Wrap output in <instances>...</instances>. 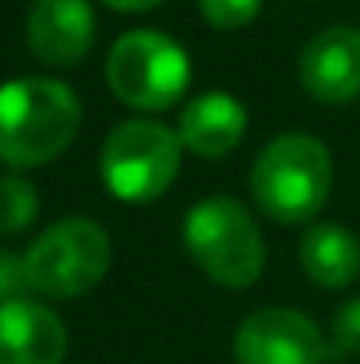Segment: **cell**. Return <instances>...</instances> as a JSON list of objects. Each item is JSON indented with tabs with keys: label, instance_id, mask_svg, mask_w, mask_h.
<instances>
[{
	"label": "cell",
	"instance_id": "cell-1",
	"mask_svg": "<svg viewBox=\"0 0 360 364\" xmlns=\"http://www.w3.org/2000/svg\"><path fill=\"white\" fill-rule=\"evenodd\" d=\"M82 127V103L57 78H11L0 85V163L25 170L57 159Z\"/></svg>",
	"mask_w": 360,
	"mask_h": 364
},
{
	"label": "cell",
	"instance_id": "cell-2",
	"mask_svg": "<svg viewBox=\"0 0 360 364\" xmlns=\"http://www.w3.org/2000/svg\"><path fill=\"white\" fill-rule=\"evenodd\" d=\"M332 191V156L322 138L286 131L272 138L251 166L254 205L286 227L311 223Z\"/></svg>",
	"mask_w": 360,
	"mask_h": 364
},
{
	"label": "cell",
	"instance_id": "cell-3",
	"mask_svg": "<svg viewBox=\"0 0 360 364\" xmlns=\"http://www.w3.org/2000/svg\"><path fill=\"white\" fill-rule=\"evenodd\" d=\"M184 247L219 287L244 290L265 272V237L234 195H209L184 216Z\"/></svg>",
	"mask_w": 360,
	"mask_h": 364
},
{
	"label": "cell",
	"instance_id": "cell-4",
	"mask_svg": "<svg viewBox=\"0 0 360 364\" xmlns=\"http://www.w3.org/2000/svg\"><path fill=\"white\" fill-rule=\"evenodd\" d=\"M114 262L110 234L89 216H67L46 227L25 251L28 290L53 301L85 297L103 283Z\"/></svg>",
	"mask_w": 360,
	"mask_h": 364
},
{
	"label": "cell",
	"instance_id": "cell-5",
	"mask_svg": "<svg viewBox=\"0 0 360 364\" xmlns=\"http://www.w3.org/2000/svg\"><path fill=\"white\" fill-rule=\"evenodd\" d=\"M184 141L163 121L134 117L117 124L99 152V173L107 191L127 205H148L166 195L180 173Z\"/></svg>",
	"mask_w": 360,
	"mask_h": 364
},
{
	"label": "cell",
	"instance_id": "cell-6",
	"mask_svg": "<svg viewBox=\"0 0 360 364\" xmlns=\"http://www.w3.org/2000/svg\"><path fill=\"white\" fill-rule=\"evenodd\" d=\"M107 85L131 110H170L191 85L187 50L159 28H131L110 46Z\"/></svg>",
	"mask_w": 360,
	"mask_h": 364
},
{
	"label": "cell",
	"instance_id": "cell-7",
	"mask_svg": "<svg viewBox=\"0 0 360 364\" xmlns=\"http://www.w3.org/2000/svg\"><path fill=\"white\" fill-rule=\"evenodd\" d=\"M234 358L237 364H325L329 340L297 308H261L237 326Z\"/></svg>",
	"mask_w": 360,
	"mask_h": 364
},
{
	"label": "cell",
	"instance_id": "cell-8",
	"mask_svg": "<svg viewBox=\"0 0 360 364\" xmlns=\"http://www.w3.org/2000/svg\"><path fill=\"white\" fill-rule=\"evenodd\" d=\"M25 36L46 68H75L96 43V11L89 0H32Z\"/></svg>",
	"mask_w": 360,
	"mask_h": 364
},
{
	"label": "cell",
	"instance_id": "cell-9",
	"mask_svg": "<svg viewBox=\"0 0 360 364\" xmlns=\"http://www.w3.org/2000/svg\"><path fill=\"white\" fill-rule=\"evenodd\" d=\"M300 85L318 103H350L360 96V28H322L300 53Z\"/></svg>",
	"mask_w": 360,
	"mask_h": 364
},
{
	"label": "cell",
	"instance_id": "cell-10",
	"mask_svg": "<svg viewBox=\"0 0 360 364\" xmlns=\"http://www.w3.org/2000/svg\"><path fill=\"white\" fill-rule=\"evenodd\" d=\"M67 326L32 297L0 304V364H64Z\"/></svg>",
	"mask_w": 360,
	"mask_h": 364
},
{
	"label": "cell",
	"instance_id": "cell-11",
	"mask_svg": "<svg viewBox=\"0 0 360 364\" xmlns=\"http://www.w3.org/2000/svg\"><path fill=\"white\" fill-rule=\"evenodd\" d=\"M247 131V110L230 92H202L195 96L177 124V134L187 152L202 159H223L240 145Z\"/></svg>",
	"mask_w": 360,
	"mask_h": 364
},
{
	"label": "cell",
	"instance_id": "cell-12",
	"mask_svg": "<svg viewBox=\"0 0 360 364\" xmlns=\"http://www.w3.org/2000/svg\"><path fill=\"white\" fill-rule=\"evenodd\" d=\"M300 265L322 290H343L360 276V241L343 223H315L300 237Z\"/></svg>",
	"mask_w": 360,
	"mask_h": 364
},
{
	"label": "cell",
	"instance_id": "cell-13",
	"mask_svg": "<svg viewBox=\"0 0 360 364\" xmlns=\"http://www.w3.org/2000/svg\"><path fill=\"white\" fill-rule=\"evenodd\" d=\"M39 216V191L21 173H0V234H25Z\"/></svg>",
	"mask_w": 360,
	"mask_h": 364
},
{
	"label": "cell",
	"instance_id": "cell-14",
	"mask_svg": "<svg viewBox=\"0 0 360 364\" xmlns=\"http://www.w3.org/2000/svg\"><path fill=\"white\" fill-rule=\"evenodd\" d=\"M329 358H360V297L347 301L329 333Z\"/></svg>",
	"mask_w": 360,
	"mask_h": 364
},
{
	"label": "cell",
	"instance_id": "cell-15",
	"mask_svg": "<svg viewBox=\"0 0 360 364\" xmlns=\"http://www.w3.org/2000/svg\"><path fill=\"white\" fill-rule=\"evenodd\" d=\"M205 21L219 32H237L244 25H251L261 11V0H198Z\"/></svg>",
	"mask_w": 360,
	"mask_h": 364
},
{
	"label": "cell",
	"instance_id": "cell-16",
	"mask_svg": "<svg viewBox=\"0 0 360 364\" xmlns=\"http://www.w3.org/2000/svg\"><path fill=\"white\" fill-rule=\"evenodd\" d=\"M28 294V276H25V255H14L11 247H0V304L18 301Z\"/></svg>",
	"mask_w": 360,
	"mask_h": 364
},
{
	"label": "cell",
	"instance_id": "cell-17",
	"mask_svg": "<svg viewBox=\"0 0 360 364\" xmlns=\"http://www.w3.org/2000/svg\"><path fill=\"white\" fill-rule=\"evenodd\" d=\"M99 4H107V7H114V11H124V14H138V11L159 7L163 0H99Z\"/></svg>",
	"mask_w": 360,
	"mask_h": 364
}]
</instances>
